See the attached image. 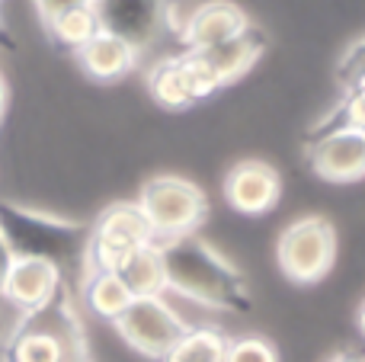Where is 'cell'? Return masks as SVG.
I'll list each match as a JSON object with an SVG mask.
<instances>
[{"mask_svg": "<svg viewBox=\"0 0 365 362\" xmlns=\"http://www.w3.org/2000/svg\"><path fill=\"white\" fill-rule=\"evenodd\" d=\"M158 250L167 276V292H177L215 311L250 308V289H247L244 273L199 234L167 237V241H158Z\"/></svg>", "mask_w": 365, "mask_h": 362, "instance_id": "6da1fadb", "label": "cell"}, {"mask_svg": "<svg viewBox=\"0 0 365 362\" xmlns=\"http://www.w3.org/2000/svg\"><path fill=\"white\" fill-rule=\"evenodd\" d=\"M0 231L10 241L16 257H42L51 260L58 269H68V263H81L87 257L90 228L74 222H61L51 215H36L19 205L0 202Z\"/></svg>", "mask_w": 365, "mask_h": 362, "instance_id": "7a4b0ae2", "label": "cell"}, {"mask_svg": "<svg viewBox=\"0 0 365 362\" xmlns=\"http://www.w3.org/2000/svg\"><path fill=\"white\" fill-rule=\"evenodd\" d=\"M145 215L148 228H151L154 241H167V237L195 234L199 224L208 215V199L192 180L173 177V173H160L151 177L141 186V196L135 202Z\"/></svg>", "mask_w": 365, "mask_h": 362, "instance_id": "3957f363", "label": "cell"}, {"mask_svg": "<svg viewBox=\"0 0 365 362\" xmlns=\"http://www.w3.org/2000/svg\"><path fill=\"white\" fill-rule=\"evenodd\" d=\"M154 244L145 215L135 202H115L93 222L87 237V257H83V276L87 273H119L122 263L135 250Z\"/></svg>", "mask_w": 365, "mask_h": 362, "instance_id": "277c9868", "label": "cell"}, {"mask_svg": "<svg viewBox=\"0 0 365 362\" xmlns=\"http://www.w3.org/2000/svg\"><path fill=\"white\" fill-rule=\"evenodd\" d=\"M276 260L298 286L321 282L336 260V231L324 215H304L279 234Z\"/></svg>", "mask_w": 365, "mask_h": 362, "instance_id": "5b68a950", "label": "cell"}, {"mask_svg": "<svg viewBox=\"0 0 365 362\" xmlns=\"http://www.w3.org/2000/svg\"><path fill=\"white\" fill-rule=\"evenodd\" d=\"M113 324L119 331V337L148 359H164L177 346V340L189 331V324L180 318V311L164 295H158V299H132V305Z\"/></svg>", "mask_w": 365, "mask_h": 362, "instance_id": "8992f818", "label": "cell"}, {"mask_svg": "<svg viewBox=\"0 0 365 362\" xmlns=\"http://www.w3.org/2000/svg\"><path fill=\"white\" fill-rule=\"evenodd\" d=\"M148 90L164 109H186L195 100L212 96L218 81L199 51H182L173 58H160L148 71Z\"/></svg>", "mask_w": 365, "mask_h": 362, "instance_id": "52a82bcc", "label": "cell"}, {"mask_svg": "<svg viewBox=\"0 0 365 362\" xmlns=\"http://www.w3.org/2000/svg\"><path fill=\"white\" fill-rule=\"evenodd\" d=\"M93 10L103 29L125 38L138 55L151 48L170 26V4L167 0H96Z\"/></svg>", "mask_w": 365, "mask_h": 362, "instance_id": "ba28073f", "label": "cell"}, {"mask_svg": "<svg viewBox=\"0 0 365 362\" xmlns=\"http://www.w3.org/2000/svg\"><path fill=\"white\" fill-rule=\"evenodd\" d=\"M64 292V273L51 260L42 257H16L0 289V301L23 318L48 301H55Z\"/></svg>", "mask_w": 365, "mask_h": 362, "instance_id": "9c48e42d", "label": "cell"}, {"mask_svg": "<svg viewBox=\"0 0 365 362\" xmlns=\"http://www.w3.org/2000/svg\"><path fill=\"white\" fill-rule=\"evenodd\" d=\"M279 173L266 160H240L225 177V199L240 215H263L279 202Z\"/></svg>", "mask_w": 365, "mask_h": 362, "instance_id": "30bf717a", "label": "cell"}, {"mask_svg": "<svg viewBox=\"0 0 365 362\" xmlns=\"http://www.w3.org/2000/svg\"><path fill=\"white\" fill-rule=\"evenodd\" d=\"M311 170L330 183H353L365 177V132L362 128H343L327 138L308 145Z\"/></svg>", "mask_w": 365, "mask_h": 362, "instance_id": "8fae6325", "label": "cell"}, {"mask_svg": "<svg viewBox=\"0 0 365 362\" xmlns=\"http://www.w3.org/2000/svg\"><path fill=\"white\" fill-rule=\"evenodd\" d=\"M250 26L247 13L231 0H205L189 13L186 26H182V42L186 51H208L215 45L227 42V38L240 36Z\"/></svg>", "mask_w": 365, "mask_h": 362, "instance_id": "7c38bea8", "label": "cell"}, {"mask_svg": "<svg viewBox=\"0 0 365 362\" xmlns=\"http://www.w3.org/2000/svg\"><path fill=\"white\" fill-rule=\"evenodd\" d=\"M263 51H266V36L257 26H247L240 36L227 38V42L215 45V48H208V51H199V55L205 58V64L212 68L218 87H225V83L240 81V77L259 61Z\"/></svg>", "mask_w": 365, "mask_h": 362, "instance_id": "4fadbf2b", "label": "cell"}, {"mask_svg": "<svg viewBox=\"0 0 365 362\" xmlns=\"http://www.w3.org/2000/svg\"><path fill=\"white\" fill-rule=\"evenodd\" d=\"M81 68L87 71L93 81H119V77L132 74L138 64V51L125 42V38L113 36V32L100 29L83 48L74 51Z\"/></svg>", "mask_w": 365, "mask_h": 362, "instance_id": "5bb4252c", "label": "cell"}, {"mask_svg": "<svg viewBox=\"0 0 365 362\" xmlns=\"http://www.w3.org/2000/svg\"><path fill=\"white\" fill-rule=\"evenodd\" d=\"M119 279L125 282L132 299H158V295H167V276H164V263H160L158 241L135 250L122 263Z\"/></svg>", "mask_w": 365, "mask_h": 362, "instance_id": "9a60e30c", "label": "cell"}, {"mask_svg": "<svg viewBox=\"0 0 365 362\" xmlns=\"http://www.w3.org/2000/svg\"><path fill=\"white\" fill-rule=\"evenodd\" d=\"M83 301L96 318L115 321L132 305V292L119 279V273H87L83 276Z\"/></svg>", "mask_w": 365, "mask_h": 362, "instance_id": "2e32d148", "label": "cell"}, {"mask_svg": "<svg viewBox=\"0 0 365 362\" xmlns=\"http://www.w3.org/2000/svg\"><path fill=\"white\" fill-rule=\"evenodd\" d=\"M45 29L51 32V38H55L58 45L77 51V48H83L103 26H100V16H96L93 6L81 4V6H71V10H61L58 16H51L48 23H45Z\"/></svg>", "mask_w": 365, "mask_h": 362, "instance_id": "e0dca14e", "label": "cell"}, {"mask_svg": "<svg viewBox=\"0 0 365 362\" xmlns=\"http://www.w3.org/2000/svg\"><path fill=\"white\" fill-rule=\"evenodd\" d=\"M227 337L218 327H192L177 340L170 353L160 362H225Z\"/></svg>", "mask_w": 365, "mask_h": 362, "instance_id": "ac0fdd59", "label": "cell"}, {"mask_svg": "<svg viewBox=\"0 0 365 362\" xmlns=\"http://www.w3.org/2000/svg\"><path fill=\"white\" fill-rule=\"evenodd\" d=\"M225 362H279V356L263 337H237L227 340Z\"/></svg>", "mask_w": 365, "mask_h": 362, "instance_id": "d6986e66", "label": "cell"}, {"mask_svg": "<svg viewBox=\"0 0 365 362\" xmlns=\"http://www.w3.org/2000/svg\"><path fill=\"white\" fill-rule=\"evenodd\" d=\"M336 81L343 83V90L365 81V38H359L356 45H349L346 55L340 58V64H336Z\"/></svg>", "mask_w": 365, "mask_h": 362, "instance_id": "ffe728a7", "label": "cell"}, {"mask_svg": "<svg viewBox=\"0 0 365 362\" xmlns=\"http://www.w3.org/2000/svg\"><path fill=\"white\" fill-rule=\"evenodd\" d=\"M81 4L93 6L96 0H36V10H38V16H42V23H48V19L58 16L61 10H71V6H81Z\"/></svg>", "mask_w": 365, "mask_h": 362, "instance_id": "44dd1931", "label": "cell"}, {"mask_svg": "<svg viewBox=\"0 0 365 362\" xmlns=\"http://www.w3.org/2000/svg\"><path fill=\"white\" fill-rule=\"evenodd\" d=\"M13 260H16V254H13L10 241H6L4 231H0V289H4V279H6V273H10Z\"/></svg>", "mask_w": 365, "mask_h": 362, "instance_id": "7402d4cb", "label": "cell"}, {"mask_svg": "<svg viewBox=\"0 0 365 362\" xmlns=\"http://www.w3.org/2000/svg\"><path fill=\"white\" fill-rule=\"evenodd\" d=\"M4 109H6V81L0 74V115H4Z\"/></svg>", "mask_w": 365, "mask_h": 362, "instance_id": "603a6c76", "label": "cell"}, {"mask_svg": "<svg viewBox=\"0 0 365 362\" xmlns=\"http://www.w3.org/2000/svg\"><path fill=\"white\" fill-rule=\"evenodd\" d=\"M330 362H365L362 356H353V353H340V356H334Z\"/></svg>", "mask_w": 365, "mask_h": 362, "instance_id": "cb8c5ba5", "label": "cell"}, {"mask_svg": "<svg viewBox=\"0 0 365 362\" xmlns=\"http://www.w3.org/2000/svg\"><path fill=\"white\" fill-rule=\"evenodd\" d=\"M356 321H359V331L365 333V301L359 305V314H356Z\"/></svg>", "mask_w": 365, "mask_h": 362, "instance_id": "d4e9b609", "label": "cell"}]
</instances>
